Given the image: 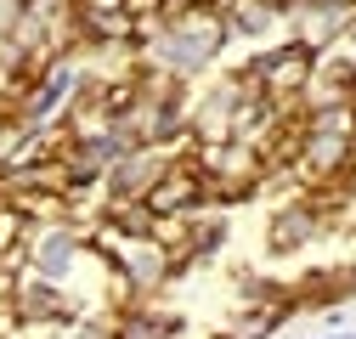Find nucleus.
Masks as SVG:
<instances>
[{
	"label": "nucleus",
	"mask_w": 356,
	"mask_h": 339,
	"mask_svg": "<svg viewBox=\"0 0 356 339\" xmlns=\"http://www.w3.org/2000/svg\"><path fill=\"white\" fill-rule=\"evenodd\" d=\"M323 339H356V328H339V333H323Z\"/></svg>",
	"instance_id": "0eeeda50"
},
{
	"label": "nucleus",
	"mask_w": 356,
	"mask_h": 339,
	"mask_svg": "<svg viewBox=\"0 0 356 339\" xmlns=\"http://www.w3.org/2000/svg\"><path fill=\"white\" fill-rule=\"evenodd\" d=\"M345 46L356 51V12H350V28H345Z\"/></svg>",
	"instance_id": "423d86ee"
},
{
	"label": "nucleus",
	"mask_w": 356,
	"mask_h": 339,
	"mask_svg": "<svg viewBox=\"0 0 356 339\" xmlns=\"http://www.w3.org/2000/svg\"><path fill=\"white\" fill-rule=\"evenodd\" d=\"M85 254H91V238H85L79 226H68V221H57V226H34L17 261L29 266V277L68 283V277H74V266L85 261Z\"/></svg>",
	"instance_id": "f03ea898"
},
{
	"label": "nucleus",
	"mask_w": 356,
	"mask_h": 339,
	"mask_svg": "<svg viewBox=\"0 0 356 339\" xmlns=\"http://www.w3.org/2000/svg\"><path fill=\"white\" fill-rule=\"evenodd\" d=\"M181 158L175 147H130L108 176H102V204H130V198H147L159 181H164V170Z\"/></svg>",
	"instance_id": "7ed1b4c3"
},
{
	"label": "nucleus",
	"mask_w": 356,
	"mask_h": 339,
	"mask_svg": "<svg viewBox=\"0 0 356 339\" xmlns=\"http://www.w3.org/2000/svg\"><path fill=\"white\" fill-rule=\"evenodd\" d=\"M6 306L17 317V328H57L74 317V300L63 283H46V277H17L6 288Z\"/></svg>",
	"instance_id": "20e7f679"
},
{
	"label": "nucleus",
	"mask_w": 356,
	"mask_h": 339,
	"mask_svg": "<svg viewBox=\"0 0 356 339\" xmlns=\"http://www.w3.org/2000/svg\"><path fill=\"white\" fill-rule=\"evenodd\" d=\"M345 215V198L334 192H294L272 209V221H266V249L272 254H300L311 249L317 238H328Z\"/></svg>",
	"instance_id": "f257e3e1"
},
{
	"label": "nucleus",
	"mask_w": 356,
	"mask_h": 339,
	"mask_svg": "<svg viewBox=\"0 0 356 339\" xmlns=\"http://www.w3.org/2000/svg\"><path fill=\"white\" fill-rule=\"evenodd\" d=\"M350 12H356V0H305L289 23H294V40H300L305 51H328V46L345 40Z\"/></svg>",
	"instance_id": "39448f33"
}]
</instances>
